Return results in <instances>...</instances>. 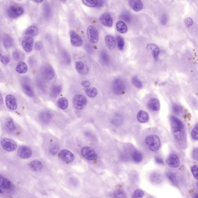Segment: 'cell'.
I'll return each instance as SVG.
<instances>
[{
    "label": "cell",
    "instance_id": "cell-1",
    "mask_svg": "<svg viewBox=\"0 0 198 198\" xmlns=\"http://www.w3.org/2000/svg\"><path fill=\"white\" fill-rule=\"evenodd\" d=\"M172 135L176 143L182 148L186 147V135L184 126L182 121L177 117L171 116Z\"/></svg>",
    "mask_w": 198,
    "mask_h": 198
},
{
    "label": "cell",
    "instance_id": "cell-2",
    "mask_svg": "<svg viewBox=\"0 0 198 198\" xmlns=\"http://www.w3.org/2000/svg\"><path fill=\"white\" fill-rule=\"evenodd\" d=\"M142 144L145 148L151 152H157L161 148V138L156 133L148 131L143 137Z\"/></svg>",
    "mask_w": 198,
    "mask_h": 198
},
{
    "label": "cell",
    "instance_id": "cell-3",
    "mask_svg": "<svg viewBox=\"0 0 198 198\" xmlns=\"http://www.w3.org/2000/svg\"><path fill=\"white\" fill-rule=\"evenodd\" d=\"M126 85L124 80L121 79H115L113 82L112 90L113 93L116 95L124 94L126 90Z\"/></svg>",
    "mask_w": 198,
    "mask_h": 198
},
{
    "label": "cell",
    "instance_id": "cell-4",
    "mask_svg": "<svg viewBox=\"0 0 198 198\" xmlns=\"http://www.w3.org/2000/svg\"><path fill=\"white\" fill-rule=\"evenodd\" d=\"M0 145L2 149L8 152H13L18 148L17 143L14 140L8 138H1Z\"/></svg>",
    "mask_w": 198,
    "mask_h": 198
},
{
    "label": "cell",
    "instance_id": "cell-5",
    "mask_svg": "<svg viewBox=\"0 0 198 198\" xmlns=\"http://www.w3.org/2000/svg\"><path fill=\"white\" fill-rule=\"evenodd\" d=\"M86 33L87 39L90 43L95 44L98 42L99 33L98 30L93 25H90L87 27Z\"/></svg>",
    "mask_w": 198,
    "mask_h": 198
},
{
    "label": "cell",
    "instance_id": "cell-6",
    "mask_svg": "<svg viewBox=\"0 0 198 198\" xmlns=\"http://www.w3.org/2000/svg\"><path fill=\"white\" fill-rule=\"evenodd\" d=\"M42 76L47 80H52L55 75L54 69L50 64L46 63L42 65L41 68Z\"/></svg>",
    "mask_w": 198,
    "mask_h": 198
},
{
    "label": "cell",
    "instance_id": "cell-7",
    "mask_svg": "<svg viewBox=\"0 0 198 198\" xmlns=\"http://www.w3.org/2000/svg\"><path fill=\"white\" fill-rule=\"evenodd\" d=\"M5 101L7 108L10 111H15L17 109L18 107L17 100L13 94H7L5 97Z\"/></svg>",
    "mask_w": 198,
    "mask_h": 198
},
{
    "label": "cell",
    "instance_id": "cell-8",
    "mask_svg": "<svg viewBox=\"0 0 198 198\" xmlns=\"http://www.w3.org/2000/svg\"><path fill=\"white\" fill-rule=\"evenodd\" d=\"M80 152L82 155L88 160H94L97 158V154L95 151L90 147H83L81 148Z\"/></svg>",
    "mask_w": 198,
    "mask_h": 198
},
{
    "label": "cell",
    "instance_id": "cell-9",
    "mask_svg": "<svg viewBox=\"0 0 198 198\" xmlns=\"http://www.w3.org/2000/svg\"><path fill=\"white\" fill-rule=\"evenodd\" d=\"M87 103V100L84 96L80 94L76 95L73 97V106L76 109L81 110L84 108Z\"/></svg>",
    "mask_w": 198,
    "mask_h": 198
},
{
    "label": "cell",
    "instance_id": "cell-10",
    "mask_svg": "<svg viewBox=\"0 0 198 198\" xmlns=\"http://www.w3.org/2000/svg\"><path fill=\"white\" fill-rule=\"evenodd\" d=\"M17 153L19 158L27 159L32 156V151L30 147L23 145H21L18 148Z\"/></svg>",
    "mask_w": 198,
    "mask_h": 198
},
{
    "label": "cell",
    "instance_id": "cell-11",
    "mask_svg": "<svg viewBox=\"0 0 198 198\" xmlns=\"http://www.w3.org/2000/svg\"><path fill=\"white\" fill-rule=\"evenodd\" d=\"M7 12L10 18H15L22 15L24 13V10L22 7L13 5L10 7Z\"/></svg>",
    "mask_w": 198,
    "mask_h": 198
},
{
    "label": "cell",
    "instance_id": "cell-12",
    "mask_svg": "<svg viewBox=\"0 0 198 198\" xmlns=\"http://www.w3.org/2000/svg\"><path fill=\"white\" fill-rule=\"evenodd\" d=\"M70 42L73 46L79 47L83 45V39L73 29L70 30Z\"/></svg>",
    "mask_w": 198,
    "mask_h": 198
},
{
    "label": "cell",
    "instance_id": "cell-13",
    "mask_svg": "<svg viewBox=\"0 0 198 198\" xmlns=\"http://www.w3.org/2000/svg\"><path fill=\"white\" fill-rule=\"evenodd\" d=\"M146 105L148 110L153 112H158L160 109V103L156 97H151L147 101Z\"/></svg>",
    "mask_w": 198,
    "mask_h": 198
},
{
    "label": "cell",
    "instance_id": "cell-14",
    "mask_svg": "<svg viewBox=\"0 0 198 198\" xmlns=\"http://www.w3.org/2000/svg\"><path fill=\"white\" fill-rule=\"evenodd\" d=\"M166 162L168 166L170 167L176 168L179 166L180 164V160L177 155L172 153L168 156Z\"/></svg>",
    "mask_w": 198,
    "mask_h": 198
},
{
    "label": "cell",
    "instance_id": "cell-15",
    "mask_svg": "<svg viewBox=\"0 0 198 198\" xmlns=\"http://www.w3.org/2000/svg\"><path fill=\"white\" fill-rule=\"evenodd\" d=\"M59 156L62 160L67 163L73 162L74 158L73 153L67 149H63L59 153Z\"/></svg>",
    "mask_w": 198,
    "mask_h": 198
},
{
    "label": "cell",
    "instance_id": "cell-16",
    "mask_svg": "<svg viewBox=\"0 0 198 198\" xmlns=\"http://www.w3.org/2000/svg\"><path fill=\"white\" fill-rule=\"evenodd\" d=\"M100 20L104 26L107 27H111L114 23L112 16L108 13H103L100 15Z\"/></svg>",
    "mask_w": 198,
    "mask_h": 198
},
{
    "label": "cell",
    "instance_id": "cell-17",
    "mask_svg": "<svg viewBox=\"0 0 198 198\" xmlns=\"http://www.w3.org/2000/svg\"><path fill=\"white\" fill-rule=\"evenodd\" d=\"M149 179L152 184L158 185L162 183L163 181L164 176L161 172H152L150 175Z\"/></svg>",
    "mask_w": 198,
    "mask_h": 198
},
{
    "label": "cell",
    "instance_id": "cell-18",
    "mask_svg": "<svg viewBox=\"0 0 198 198\" xmlns=\"http://www.w3.org/2000/svg\"><path fill=\"white\" fill-rule=\"evenodd\" d=\"M24 50L27 52L32 51L34 44L33 39L31 37H26L23 39L22 43Z\"/></svg>",
    "mask_w": 198,
    "mask_h": 198
},
{
    "label": "cell",
    "instance_id": "cell-19",
    "mask_svg": "<svg viewBox=\"0 0 198 198\" xmlns=\"http://www.w3.org/2000/svg\"><path fill=\"white\" fill-rule=\"evenodd\" d=\"M128 4L130 7L135 11H139L143 8V4L140 0H129Z\"/></svg>",
    "mask_w": 198,
    "mask_h": 198
},
{
    "label": "cell",
    "instance_id": "cell-20",
    "mask_svg": "<svg viewBox=\"0 0 198 198\" xmlns=\"http://www.w3.org/2000/svg\"><path fill=\"white\" fill-rule=\"evenodd\" d=\"M75 67L77 71L81 75H86L88 73V68L85 64L81 61L76 62Z\"/></svg>",
    "mask_w": 198,
    "mask_h": 198
},
{
    "label": "cell",
    "instance_id": "cell-21",
    "mask_svg": "<svg viewBox=\"0 0 198 198\" xmlns=\"http://www.w3.org/2000/svg\"><path fill=\"white\" fill-rule=\"evenodd\" d=\"M104 42L106 46L109 49L113 50L115 47L116 42L114 37L110 34L106 35L104 36Z\"/></svg>",
    "mask_w": 198,
    "mask_h": 198
},
{
    "label": "cell",
    "instance_id": "cell-22",
    "mask_svg": "<svg viewBox=\"0 0 198 198\" xmlns=\"http://www.w3.org/2000/svg\"><path fill=\"white\" fill-rule=\"evenodd\" d=\"M52 118V114L47 111H43L39 115V120L41 122L44 124H47L49 123L51 121Z\"/></svg>",
    "mask_w": 198,
    "mask_h": 198
},
{
    "label": "cell",
    "instance_id": "cell-23",
    "mask_svg": "<svg viewBox=\"0 0 198 198\" xmlns=\"http://www.w3.org/2000/svg\"><path fill=\"white\" fill-rule=\"evenodd\" d=\"M147 49L152 53L154 59L156 61L157 60L159 53V49L158 46L155 44L150 43L147 45Z\"/></svg>",
    "mask_w": 198,
    "mask_h": 198
},
{
    "label": "cell",
    "instance_id": "cell-24",
    "mask_svg": "<svg viewBox=\"0 0 198 198\" xmlns=\"http://www.w3.org/2000/svg\"><path fill=\"white\" fill-rule=\"evenodd\" d=\"M137 118L139 122L145 123L148 122V121L149 116L145 111L141 110L137 114Z\"/></svg>",
    "mask_w": 198,
    "mask_h": 198
},
{
    "label": "cell",
    "instance_id": "cell-25",
    "mask_svg": "<svg viewBox=\"0 0 198 198\" xmlns=\"http://www.w3.org/2000/svg\"><path fill=\"white\" fill-rule=\"evenodd\" d=\"M131 159L135 163H138L142 162L143 158L142 154L137 150H134L131 152Z\"/></svg>",
    "mask_w": 198,
    "mask_h": 198
},
{
    "label": "cell",
    "instance_id": "cell-26",
    "mask_svg": "<svg viewBox=\"0 0 198 198\" xmlns=\"http://www.w3.org/2000/svg\"><path fill=\"white\" fill-rule=\"evenodd\" d=\"M116 28L117 31L121 33H125L128 30L126 24L121 20L117 21L116 24Z\"/></svg>",
    "mask_w": 198,
    "mask_h": 198
},
{
    "label": "cell",
    "instance_id": "cell-27",
    "mask_svg": "<svg viewBox=\"0 0 198 198\" xmlns=\"http://www.w3.org/2000/svg\"><path fill=\"white\" fill-rule=\"evenodd\" d=\"M111 123L115 126H120L123 123V118L120 114H117L113 116L111 119Z\"/></svg>",
    "mask_w": 198,
    "mask_h": 198
},
{
    "label": "cell",
    "instance_id": "cell-28",
    "mask_svg": "<svg viewBox=\"0 0 198 198\" xmlns=\"http://www.w3.org/2000/svg\"><path fill=\"white\" fill-rule=\"evenodd\" d=\"M3 44L6 49H9L13 46L14 42L13 39L8 35H5L3 36Z\"/></svg>",
    "mask_w": 198,
    "mask_h": 198
},
{
    "label": "cell",
    "instance_id": "cell-29",
    "mask_svg": "<svg viewBox=\"0 0 198 198\" xmlns=\"http://www.w3.org/2000/svg\"><path fill=\"white\" fill-rule=\"evenodd\" d=\"M28 66L26 63L20 61L18 63L15 67V70L19 73H25L27 72Z\"/></svg>",
    "mask_w": 198,
    "mask_h": 198
},
{
    "label": "cell",
    "instance_id": "cell-30",
    "mask_svg": "<svg viewBox=\"0 0 198 198\" xmlns=\"http://www.w3.org/2000/svg\"><path fill=\"white\" fill-rule=\"evenodd\" d=\"M29 167L32 170L35 172H39L42 170L43 165L42 162L38 160L32 161L29 164Z\"/></svg>",
    "mask_w": 198,
    "mask_h": 198
},
{
    "label": "cell",
    "instance_id": "cell-31",
    "mask_svg": "<svg viewBox=\"0 0 198 198\" xmlns=\"http://www.w3.org/2000/svg\"><path fill=\"white\" fill-rule=\"evenodd\" d=\"M38 32L39 31H38V28L36 26L33 25L28 28L25 30V34L28 37H32L36 36L38 34Z\"/></svg>",
    "mask_w": 198,
    "mask_h": 198
},
{
    "label": "cell",
    "instance_id": "cell-32",
    "mask_svg": "<svg viewBox=\"0 0 198 198\" xmlns=\"http://www.w3.org/2000/svg\"><path fill=\"white\" fill-rule=\"evenodd\" d=\"M11 186V182L6 178L0 175V187L4 189H9Z\"/></svg>",
    "mask_w": 198,
    "mask_h": 198
},
{
    "label": "cell",
    "instance_id": "cell-33",
    "mask_svg": "<svg viewBox=\"0 0 198 198\" xmlns=\"http://www.w3.org/2000/svg\"><path fill=\"white\" fill-rule=\"evenodd\" d=\"M57 105L59 108L63 110L67 109L68 106V101L66 97L59 98L57 102Z\"/></svg>",
    "mask_w": 198,
    "mask_h": 198
},
{
    "label": "cell",
    "instance_id": "cell-34",
    "mask_svg": "<svg viewBox=\"0 0 198 198\" xmlns=\"http://www.w3.org/2000/svg\"><path fill=\"white\" fill-rule=\"evenodd\" d=\"M22 89L27 95L30 97H33L34 93L32 87L29 84L25 83L22 85Z\"/></svg>",
    "mask_w": 198,
    "mask_h": 198
},
{
    "label": "cell",
    "instance_id": "cell-35",
    "mask_svg": "<svg viewBox=\"0 0 198 198\" xmlns=\"http://www.w3.org/2000/svg\"><path fill=\"white\" fill-rule=\"evenodd\" d=\"M14 59L17 60H21L25 58V55L23 52L18 49H15L12 53Z\"/></svg>",
    "mask_w": 198,
    "mask_h": 198
},
{
    "label": "cell",
    "instance_id": "cell-36",
    "mask_svg": "<svg viewBox=\"0 0 198 198\" xmlns=\"http://www.w3.org/2000/svg\"><path fill=\"white\" fill-rule=\"evenodd\" d=\"M62 87L60 85H56L52 87L50 92V95L52 97H57L61 91Z\"/></svg>",
    "mask_w": 198,
    "mask_h": 198
},
{
    "label": "cell",
    "instance_id": "cell-37",
    "mask_svg": "<svg viewBox=\"0 0 198 198\" xmlns=\"http://www.w3.org/2000/svg\"><path fill=\"white\" fill-rule=\"evenodd\" d=\"M82 2L86 6L91 8H97L99 4L97 0H83Z\"/></svg>",
    "mask_w": 198,
    "mask_h": 198
},
{
    "label": "cell",
    "instance_id": "cell-38",
    "mask_svg": "<svg viewBox=\"0 0 198 198\" xmlns=\"http://www.w3.org/2000/svg\"><path fill=\"white\" fill-rule=\"evenodd\" d=\"M85 92L89 97H94L97 95V90L95 87H93L92 88H86L85 90Z\"/></svg>",
    "mask_w": 198,
    "mask_h": 198
},
{
    "label": "cell",
    "instance_id": "cell-39",
    "mask_svg": "<svg viewBox=\"0 0 198 198\" xmlns=\"http://www.w3.org/2000/svg\"><path fill=\"white\" fill-rule=\"evenodd\" d=\"M166 176L169 181L174 185H177V179L176 175L174 173L172 172H168L166 174Z\"/></svg>",
    "mask_w": 198,
    "mask_h": 198
},
{
    "label": "cell",
    "instance_id": "cell-40",
    "mask_svg": "<svg viewBox=\"0 0 198 198\" xmlns=\"http://www.w3.org/2000/svg\"><path fill=\"white\" fill-rule=\"evenodd\" d=\"M132 84L137 88L140 89L142 87V83L137 76H134L131 79Z\"/></svg>",
    "mask_w": 198,
    "mask_h": 198
},
{
    "label": "cell",
    "instance_id": "cell-41",
    "mask_svg": "<svg viewBox=\"0 0 198 198\" xmlns=\"http://www.w3.org/2000/svg\"><path fill=\"white\" fill-rule=\"evenodd\" d=\"M117 41L119 49L120 50H122L124 49V45H125L124 39L122 37L118 35L117 37Z\"/></svg>",
    "mask_w": 198,
    "mask_h": 198
},
{
    "label": "cell",
    "instance_id": "cell-42",
    "mask_svg": "<svg viewBox=\"0 0 198 198\" xmlns=\"http://www.w3.org/2000/svg\"><path fill=\"white\" fill-rule=\"evenodd\" d=\"M144 193L143 191L141 189H138L134 191L133 193L131 198H143L144 197Z\"/></svg>",
    "mask_w": 198,
    "mask_h": 198
},
{
    "label": "cell",
    "instance_id": "cell-43",
    "mask_svg": "<svg viewBox=\"0 0 198 198\" xmlns=\"http://www.w3.org/2000/svg\"><path fill=\"white\" fill-rule=\"evenodd\" d=\"M101 59L104 64H108L110 62V59L107 52L104 51L102 52L101 53Z\"/></svg>",
    "mask_w": 198,
    "mask_h": 198
},
{
    "label": "cell",
    "instance_id": "cell-44",
    "mask_svg": "<svg viewBox=\"0 0 198 198\" xmlns=\"http://www.w3.org/2000/svg\"><path fill=\"white\" fill-rule=\"evenodd\" d=\"M114 198H127L125 192L121 189H118L114 193Z\"/></svg>",
    "mask_w": 198,
    "mask_h": 198
},
{
    "label": "cell",
    "instance_id": "cell-45",
    "mask_svg": "<svg viewBox=\"0 0 198 198\" xmlns=\"http://www.w3.org/2000/svg\"><path fill=\"white\" fill-rule=\"evenodd\" d=\"M198 125L196 124L192 130L191 136L192 138L195 141H197L198 139Z\"/></svg>",
    "mask_w": 198,
    "mask_h": 198
},
{
    "label": "cell",
    "instance_id": "cell-46",
    "mask_svg": "<svg viewBox=\"0 0 198 198\" xmlns=\"http://www.w3.org/2000/svg\"><path fill=\"white\" fill-rule=\"evenodd\" d=\"M59 149L58 145L55 144L50 147L49 149L50 152L52 155H56L58 153Z\"/></svg>",
    "mask_w": 198,
    "mask_h": 198
},
{
    "label": "cell",
    "instance_id": "cell-47",
    "mask_svg": "<svg viewBox=\"0 0 198 198\" xmlns=\"http://www.w3.org/2000/svg\"><path fill=\"white\" fill-rule=\"evenodd\" d=\"M191 171L192 174L195 179L198 180V168L197 166L193 165L191 167Z\"/></svg>",
    "mask_w": 198,
    "mask_h": 198
},
{
    "label": "cell",
    "instance_id": "cell-48",
    "mask_svg": "<svg viewBox=\"0 0 198 198\" xmlns=\"http://www.w3.org/2000/svg\"><path fill=\"white\" fill-rule=\"evenodd\" d=\"M121 18L123 21L127 22H131V15L128 13H123L121 15Z\"/></svg>",
    "mask_w": 198,
    "mask_h": 198
},
{
    "label": "cell",
    "instance_id": "cell-49",
    "mask_svg": "<svg viewBox=\"0 0 198 198\" xmlns=\"http://www.w3.org/2000/svg\"><path fill=\"white\" fill-rule=\"evenodd\" d=\"M172 110L173 112L176 114H180L182 111V108L180 106L176 104H174L172 105Z\"/></svg>",
    "mask_w": 198,
    "mask_h": 198
},
{
    "label": "cell",
    "instance_id": "cell-50",
    "mask_svg": "<svg viewBox=\"0 0 198 198\" xmlns=\"http://www.w3.org/2000/svg\"><path fill=\"white\" fill-rule=\"evenodd\" d=\"M0 61L3 64L6 65L9 63L10 59L8 56H4L1 57V58L0 59Z\"/></svg>",
    "mask_w": 198,
    "mask_h": 198
},
{
    "label": "cell",
    "instance_id": "cell-51",
    "mask_svg": "<svg viewBox=\"0 0 198 198\" xmlns=\"http://www.w3.org/2000/svg\"><path fill=\"white\" fill-rule=\"evenodd\" d=\"M184 22L185 25L187 27H189L192 26L193 24V20L190 18H186L185 19Z\"/></svg>",
    "mask_w": 198,
    "mask_h": 198
},
{
    "label": "cell",
    "instance_id": "cell-52",
    "mask_svg": "<svg viewBox=\"0 0 198 198\" xmlns=\"http://www.w3.org/2000/svg\"><path fill=\"white\" fill-rule=\"evenodd\" d=\"M168 21V18L167 15L164 14L161 16L160 22L161 24L162 25H165L167 23Z\"/></svg>",
    "mask_w": 198,
    "mask_h": 198
},
{
    "label": "cell",
    "instance_id": "cell-53",
    "mask_svg": "<svg viewBox=\"0 0 198 198\" xmlns=\"http://www.w3.org/2000/svg\"><path fill=\"white\" fill-rule=\"evenodd\" d=\"M42 48V44L40 42H37L35 43V48L36 50L39 51Z\"/></svg>",
    "mask_w": 198,
    "mask_h": 198
},
{
    "label": "cell",
    "instance_id": "cell-54",
    "mask_svg": "<svg viewBox=\"0 0 198 198\" xmlns=\"http://www.w3.org/2000/svg\"><path fill=\"white\" fill-rule=\"evenodd\" d=\"M192 156L194 159L196 161L198 160V149L197 148L194 149L192 153Z\"/></svg>",
    "mask_w": 198,
    "mask_h": 198
},
{
    "label": "cell",
    "instance_id": "cell-55",
    "mask_svg": "<svg viewBox=\"0 0 198 198\" xmlns=\"http://www.w3.org/2000/svg\"><path fill=\"white\" fill-rule=\"evenodd\" d=\"M81 85L84 87L87 88L90 86V83L88 80H83L82 81L81 83Z\"/></svg>",
    "mask_w": 198,
    "mask_h": 198
},
{
    "label": "cell",
    "instance_id": "cell-56",
    "mask_svg": "<svg viewBox=\"0 0 198 198\" xmlns=\"http://www.w3.org/2000/svg\"><path fill=\"white\" fill-rule=\"evenodd\" d=\"M155 161L156 163L159 165H162L164 164L163 159L159 157H157L155 158Z\"/></svg>",
    "mask_w": 198,
    "mask_h": 198
},
{
    "label": "cell",
    "instance_id": "cell-57",
    "mask_svg": "<svg viewBox=\"0 0 198 198\" xmlns=\"http://www.w3.org/2000/svg\"><path fill=\"white\" fill-rule=\"evenodd\" d=\"M4 107V100L2 94L0 93V110Z\"/></svg>",
    "mask_w": 198,
    "mask_h": 198
},
{
    "label": "cell",
    "instance_id": "cell-58",
    "mask_svg": "<svg viewBox=\"0 0 198 198\" xmlns=\"http://www.w3.org/2000/svg\"><path fill=\"white\" fill-rule=\"evenodd\" d=\"M98 2L99 4L98 6H97V8H100V7H101L103 5H104V1H98Z\"/></svg>",
    "mask_w": 198,
    "mask_h": 198
},
{
    "label": "cell",
    "instance_id": "cell-59",
    "mask_svg": "<svg viewBox=\"0 0 198 198\" xmlns=\"http://www.w3.org/2000/svg\"><path fill=\"white\" fill-rule=\"evenodd\" d=\"M43 0H34V2L36 3H40L43 2Z\"/></svg>",
    "mask_w": 198,
    "mask_h": 198
},
{
    "label": "cell",
    "instance_id": "cell-60",
    "mask_svg": "<svg viewBox=\"0 0 198 198\" xmlns=\"http://www.w3.org/2000/svg\"><path fill=\"white\" fill-rule=\"evenodd\" d=\"M194 198H198V194L196 193L194 196Z\"/></svg>",
    "mask_w": 198,
    "mask_h": 198
},
{
    "label": "cell",
    "instance_id": "cell-61",
    "mask_svg": "<svg viewBox=\"0 0 198 198\" xmlns=\"http://www.w3.org/2000/svg\"><path fill=\"white\" fill-rule=\"evenodd\" d=\"M2 55L1 54V52H0V59L1 58V57H2Z\"/></svg>",
    "mask_w": 198,
    "mask_h": 198
},
{
    "label": "cell",
    "instance_id": "cell-62",
    "mask_svg": "<svg viewBox=\"0 0 198 198\" xmlns=\"http://www.w3.org/2000/svg\"><path fill=\"white\" fill-rule=\"evenodd\" d=\"M2 193V190L1 189H0V193Z\"/></svg>",
    "mask_w": 198,
    "mask_h": 198
},
{
    "label": "cell",
    "instance_id": "cell-63",
    "mask_svg": "<svg viewBox=\"0 0 198 198\" xmlns=\"http://www.w3.org/2000/svg\"><path fill=\"white\" fill-rule=\"evenodd\" d=\"M148 198H154L152 197H148Z\"/></svg>",
    "mask_w": 198,
    "mask_h": 198
},
{
    "label": "cell",
    "instance_id": "cell-64",
    "mask_svg": "<svg viewBox=\"0 0 198 198\" xmlns=\"http://www.w3.org/2000/svg\"><path fill=\"white\" fill-rule=\"evenodd\" d=\"M0 43H1V38H0Z\"/></svg>",
    "mask_w": 198,
    "mask_h": 198
}]
</instances>
